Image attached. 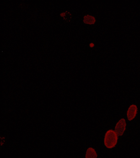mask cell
<instances>
[{
	"label": "cell",
	"mask_w": 140,
	"mask_h": 158,
	"mask_svg": "<svg viewBox=\"0 0 140 158\" xmlns=\"http://www.w3.org/2000/svg\"><path fill=\"white\" fill-rule=\"evenodd\" d=\"M118 137L115 131L109 130L106 132L104 139V144L108 149H112L116 146L118 143Z\"/></svg>",
	"instance_id": "1"
},
{
	"label": "cell",
	"mask_w": 140,
	"mask_h": 158,
	"mask_svg": "<svg viewBox=\"0 0 140 158\" xmlns=\"http://www.w3.org/2000/svg\"><path fill=\"white\" fill-rule=\"evenodd\" d=\"M126 123L125 119L121 118L115 126V131L118 136H121L126 129Z\"/></svg>",
	"instance_id": "2"
},
{
	"label": "cell",
	"mask_w": 140,
	"mask_h": 158,
	"mask_svg": "<svg viewBox=\"0 0 140 158\" xmlns=\"http://www.w3.org/2000/svg\"><path fill=\"white\" fill-rule=\"evenodd\" d=\"M138 113V108L135 105H132L129 107L127 112V118L129 121L135 118Z\"/></svg>",
	"instance_id": "3"
},
{
	"label": "cell",
	"mask_w": 140,
	"mask_h": 158,
	"mask_svg": "<svg viewBox=\"0 0 140 158\" xmlns=\"http://www.w3.org/2000/svg\"><path fill=\"white\" fill-rule=\"evenodd\" d=\"M86 158H97L98 155L95 149L92 148H89L86 152Z\"/></svg>",
	"instance_id": "4"
},
{
	"label": "cell",
	"mask_w": 140,
	"mask_h": 158,
	"mask_svg": "<svg viewBox=\"0 0 140 158\" xmlns=\"http://www.w3.org/2000/svg\"><path fill=\"white\" fill-rule=\"evenodd\" d=\"M95 22V18L93 16L87 15L85 16L84 17V20L83 22L87 24H94Z\"/></svg>",
	"instance_id": "5"
}]
</instances>
